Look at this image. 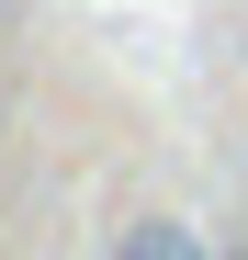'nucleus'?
I'll return each mask as SVG.
<instances>
[{"label":"nucleus","mask_w":248,"mask_h":260,"mask_svg":"<svg viewBox=\"0 0 248 260\" xmlns=\"http://www.w3.org/2000/svg\"><path fill=\"white\" fill-rule=\"evenodd\" d=\"M0 12H12V0H0Z\"/></svg>","instance_id":"obj_3"},{"label":"nucleus","mask_w":248,"mask_h":260,"mask_svg":"<svg viewBox=\"0 0 248 260\" xmlns=\"http://www.w3.org/2000/svg\"><path fill=\"white\" fill-rule=\"evenodd\" d=\"M215 260H248V249H215Z\"/></svg>","instance_id":"obj_2"},{"label":"nucleus","mask_w":248,"mask_h":260,"mask_svg":"<svg viewBox=\"0 0 248 260\" xmlns=\"http://www.w3.org/2000/svg\"><path fill=\"white\" fill-rule=\"evenodd\" d=\"M113 260H215V249H203L181 215H136V226L113 238Z\"/></svg>","instance_id":"obj_1"}]
</instances>
